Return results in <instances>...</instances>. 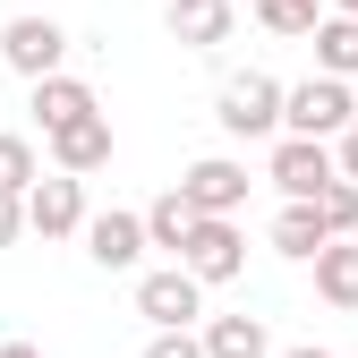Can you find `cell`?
Instances as JSON below:
<instances>
[{
	"instance_id": "obj_10",
	"label": "cell",
	"mask_w": 358,
	"mask_h": 358,
	"mask_svg": "<svg viewBox=\"0 0 358 358\" xmlns=\"http://www.w3.org/2000/svg\"><path fill=\"white\" fill-rule=\"evenodd\" d=\"M162 26H171V43H188V52H213V43H231L239 9H231V0H171Z\"/></svg>"
},
{
	"instance_id": "obj_19",
	"label": "cell",
	"mask_w": 358,
	"mask_h": 358,
	"mask_svg": "<svg viewBox=\"0 0 358 358\" xmlns=\"http://www.w3.org/2000/svg\"><path fill=\"white\" fill-rule=\"evenodd\" d=\"M34 179H43L34 145L17 137V128H0V196H34Z\"/></svg>"
},
{
	"instance_id": "obj_14",
	"label": "cell",
	"mask_w": 358,
	"mask_h": 358,
	"mask_svg": "<svg viewBox=\"0 0 358 358\" xmlns=\"http://www.w3.org/2000/svg\"><path fill=\"white\" fill-rule=\"evenodd\" d=\"M273 248L316 264V256L333 248V231H324V205H282V213H273Z\"/></svg>"
},
{
	"instance_id": "obj_13",
	"label": "cell",
	"mask_w": 358,
	"mask_h": 358,
	"mask_svg": "<svg viewBox=\"0 0 358 358\" xmlns=\"http://www.w3.org/2000/svg\"><path fill=\"white\" fill-rule=\"evenodd\" d=\"M205 358H273L264 316H205Z\"/></svg>"
},
{
	"instance_id": "obj_6",
	"label": "cell",
	"mask_w": 358,
	"mask_h": 358,
	"mask_svg": "<svg viewBox=\"0 0 358 358\" xmlns=\"http://www.w3.org/2000/svg\"><path fill=\"white\" fill-rule=\"evenodd\" d=\"M85 179H69V171H43L34 179V196H26V231H43V239H77L85 231Z\"/></svg>"
},
{
	"instance_id": "obj_15",
	"label": "cell",
	"mask_w": 358,
	"mask_h": 358,
	"mask_svg": "<svg viewBox=\"0 0 358 358\" xmlns=\"http://www.w3.org/2000/svg\"><path fill=\"white\" fill-rule=\"evenodd\" d=\"M196 222H205V213L188 205V188H171V196H154V205H145V239L179 256V248H188V239H196Z\"/></svg>"
},
{
	"instance_id": "obj_8",
	"label": "cell",
	"mask_w": 358,
	"mask_h": 358,
	"mask_svg": "<svg viewBox=\"0 0 358 358\" xmlns=\"http://www.w3.org/2000/svg\"><path fill=\"white\" fill-rule=\"evenodd\" d=\"M179 264L213 290V282H239L248 273V239H239V222H196V239L179 248Z\"/></svg>"
},
{
	"instance_id": "obj_23",
	"label": "cell",
	"mask_w": 358,
	"mask_h": 358,
	"mask_svg": "<svg viewBox=\"0 0 358 358\" xmlns=\"http://www.w3.org/2000/svg\"><path fill=\"white\" fill-rule=\"evenodd\" d=\"M333 154H341V179H350V188H358V128H350V137H341Z\"/></svg>"
},
{
	"instance_id": "obj_20",
	"label": "cell",
	"mask_w": 358,
	"mask_h": 358,
	"mask_svg": "<svg viewBox=\"0 0 358 358\" xmlns=\"http://www.w3.org/2000/svg\"><path fill=\"white\" fill-rule=\"evenodd\" d=\"M316 205H324V231H333V239H350V231H358V188H350V179H341V188H324Z\"/></svg>"
},
{
	"instance_id": "obj_24",
	"label": "cell",
	"mask_w": 358,
	"mask_h": 358,
	"mask_svg": "<svg viewBox=\"0 0 358 358\" xmlns=\"http://www.w3.org/2000/svg\"><path fill=\"white\" fill-rule=\"evenodd\" d=\"M0 358H43V350L34 341H0Z\"/></svg>"
},
{
	"instance_id": "obj_3",
	"label": "cell",
	"mask_w": 358,
	"mask_h": 358,
	"mask_svg": "<svg viewBox=\"0 0 358 358\" xmlns=\"http://www.w3.org/2000/svg\"><path fill=\"white\" fill-rule=\"evenodd\" d=\"M0 60H9L26 85H43V77H69V69H60V60H69V26L26 9V17H9V26H0Z\"/></svg>"
},
{
	"instance_id": "obj_12",
	"label": "cell",
	"mask_w": 358,
	"mask_h": 358,
	"mask_svg": "<svg viewBox=\"0 0 358 358\" xmlns=\"http://www.w3.org/2000/svg\"><path fill=\"white\" fill-rule=\"evenodd\" d=\"M43 145H52V171H69V179L103 171L111 162V111L103 120H77V128H60V137H43Z\"/></svg>"
},
{
	"instance_id": "obj_17",
	"label": "cell",
	"mask_w": 358,
	"mask_h": 358,
	"mask_svg": "<svg viewBox=\"0 0 358 358\" xmlns=\"http://www.w3.org/2000/svg\"><path fill=\"white\" fill-rule=\"evenodd\" d=\"M316 77H358V17H324L316 26Z\"/></svg>"
},
{
	"instance_id": "obj_25",
	"label": "cell",
	"mask_w": 358,
	"mask_h": 358,
	"mask_svg": "<svg viewBox=\"0 0 358 358\" xmlns=\"http://www.w3.org/2000/svg\"><path fill=\"white\" fill-rule=\"evenodd\" d=\"M333 17H358V0H333Z\"/></svg>"
},
{
	"instance_id": "obj_9",
	"label": "cell",
	"mask_w": 358,
	"mask_h": 358,
	"mask_svg": "<svg viewBox=\"0 0 358 358\" xmlns=\"http://www.w3.org/2000/svg\"><path fill=\"white\" fill-rule=\"evenodd\" d=\"M154 239H145V213H94L85 222V256L103 264V273H128Z\"/></svg>"
},
{
	"instance_id": "obj_18",
	"label": "cell",
	"mask_w": 358,
	"mask_h": 358,
	"mask_svg": "<svg viewBox=\"0 0 358 358\" xmlns=\"http://www.w3.org/2000/svg\"><path fill=\"white\" fill-rule=\"evenodd\" d=\"M256 26H273V34H299V43H316V26H324V0H256Z\"/></svg>"
},
{
	"instance_id": "obj_2",
	"label": "cell",
	"mask_w": 358,
	"mask_h": 358,
	"mask_svg": "<svg viewBox=\"0 0 358 358\" xmlns=\"http://www.w3.org/2000/svg\"><path fill=\"white\" fill-rule=\"evenodd\" d=\"M264 179L290 196V205H316L324 188H341V154L316 145V137H273V162H264Z\"/></svg>"
},
{
	"instance_id": "obj_7",
	"label": "cell",
	"mask_w": 358,
	"mask_h": 358,
	"mask_svg": "<svg viewBox=\"0 0 358 358\" xmlns=\"http://www.w3.org/2000/svg\"><path fill=\"white\" fill-rule=\"evenodd\" d=\"M188 205L205 213V222H231L239 205H248V162H231V154H205V162H188Z\"/></svg>"
},
{
	"instance_id": "obj_4",
	"label": "cell",
	"mask_w": 358,
	"mask_h": 358,
	"mask_svg": "<svg viewBox=\"0 0 358 358\" xmlns=\"http://www.w3.org/2000/svg\"><path fill=\"white\" fill-rule=\"evenodd\" d=\"M137 316H145L154 333H196V316H205V282L188 273V264H162V273L137 282Z\"/></svg>"
},
{
	"instance_id": "obj_11",
	"label": "cell",
	"mask_w": 358,
	"mask_h": 358,
	"mask_svg": "<svg viewBox=\"0 0 358 358\" xmlns=\"http://www.w3.org/2000/svg\"><path fill=\"white\" fill-rule=\"evenodd\" d=\"M34 120H43V137H60V128H77V120H103V103H94L85 77H43L34 85Z\"/></svg>"
},
{
	"instance_id": "obj_5",
	"label": "cell",
	"mask_w": 358,
	"mask_h": 358,
	"mask_svg": "<svg viewBox=\"0 0 358 358\" xmlns=\"http://www.w3.org/2000/svg\"><path fill=\"white\" fill-rule=\"evenodd\" d=\"M282 103H290V85H273L264 69H248V77H231L222 85V128L231 137H282Z\"/></svg>"
},
{
	"instance_id": "obj_22",
	"label": "cell",
	"mask_w": 358,
	"mask_h": 358,
	"mask_svg": "<svg viewBox=\"0 0 358 358\" xmlns=\"http://www.w3.org/2000/svg\"><path fill=\"white\" fill-rule=\"evenodd\" d=\"M17 231H26V196H0V248H17Z\"/></svg>"
},
{
	"instance_id": "obj_1",
	"label": "cell",
	"mask_w": 358,
	"mask_h": 358,
	"mask_svg": "<svg viewBox=\"0 0 358 358\" xmlns=\"http://www.w3.org/2000/svg\"><path fill=\"white\" fill-rule=\"evenodd\" d=\"M358 128V94L341 77H307L290 85V103H282V137H316V145H341Z\"/></svg>"
},
{
	"instance_id": "obj_26",
	"label": "cell",
	"mask_w": 358,
	"mask_h": 358,
	"mask_svg": "<svg viewBox=\"0 0 358 358\" xmlns=\"http://www.w3.org/2000/svg\"><path fill=\"white\" fill-rule=\"evenodd\" d=\"M282 358H333V350H282Z\"/></svg>"
},
{
	"instance_id": "obj_16",
	"label": "cell",
	"mask_w": 358,
	"mask_h": 358,
	"mask_svg": "<svg viewBox=\"0 0 358 358\" xmlns=\"http://www.w3.org/2000/svg\"><path fill=\"white\" fill-rule=\"evenodd\" d=\"M316 299L324 307H358V239H333L316 256Z\"/></svg>"
},
{
	"instance_id": "obj_21",
	"label": "cell",
	"mask_w": 358,
	"mask_h": 358,
	"mask_svg": "<svg viewBox=\"0 0 358 358\" xmlns=\"http://www.w3.org/2000/svg\"><path fill=\"white\" fill-rule=\"evenodd\" d=\"M145 358H205V333H154Z\"/></svg>"
}]
</instances>
